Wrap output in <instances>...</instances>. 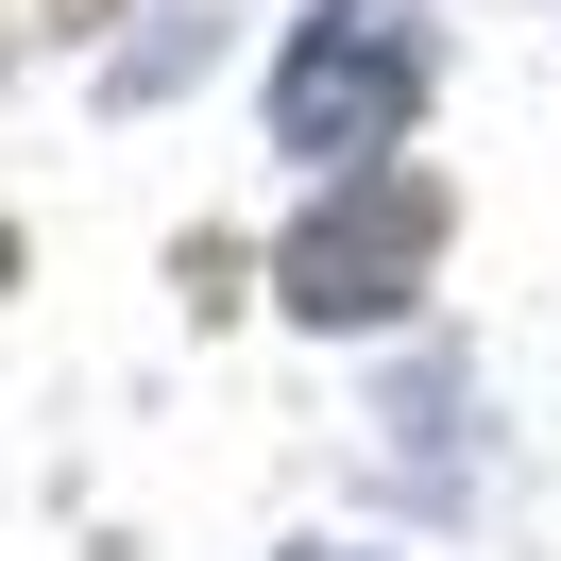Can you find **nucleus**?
Returning <instances> with one entry per match:
<instances>
[{"mask_svg":"<svg viewBox=\"0 0 561 561\" xmlns=\"http://www.w3.org/2000/svg\"><path fill=\"white\" fill-rule=\"evenodd\" d=\"M425 103V0H323L273 69V137L323 153V171H375Z\"/></svg>","mask_w":561,"mask_h":561,"instance_id":"obj_1","label":"nucleus"},{"mask_svg":"<svg viewBox=\"0 0 561 561\" xmlns=\"http://www.w3.org/2000/svg\"><path fill=\"white\" fill-rule=\"evenodd\" d=\"M425 255H443V187H425V171H357L341 205L289 221L273 289H289V323H391Z\"/></svg>","mask_w":561,"mask_h":561,"instance_id":"obj_2","label":"nucleus"},{"mask_svg":"<svg viewBox=\"0 0 561 561\" xmlns=\"http://www.w3.org/2000/svg\"><path fill=\"white\" fill-rule=\"evenodd\" d=\"M0 273H18V239H0Z\"/></svg>","mask_w":561,"mask_h":561,"instance_id":"obj_4","label":"nucleus"},{"mask_svg":"<svg viewBox=\"0 0 561 561\" xmlns=\"http://www.w3.org/2000/svg\"><path fill=\"white\" fill-rule=\"evenodd\" d=\"M307 561H357V545H307Z\"/></svg>","mask_w":561,"mask_h":561,"instance_id":"obj_3","label":"nucleus"}]
</instances>
